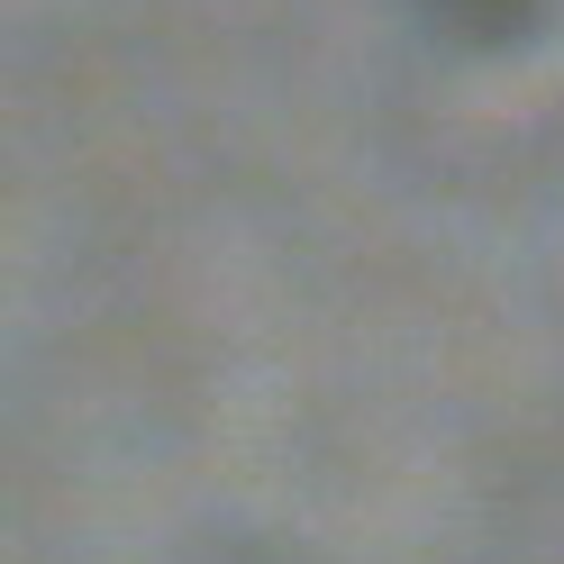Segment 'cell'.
I'll list each match as a JSON object with an SVG mask.
<instances>
[{
	"mask_svg": "<svg viewBox=\"0 0 564 564\" xmlns=\"http://www.w3.org/2000/svg\"><path fill=\"white\" fill-rule=\"evenodd\" d=\"M410 10L429 19L437 37H455V46H501V37H519V28L546 10V0H410Z\"/></svg>",
	"mask_w": 564,
	"mask_h": 564,
	"instance_id": "1",
	"label": "cell"
}]
</instances>
